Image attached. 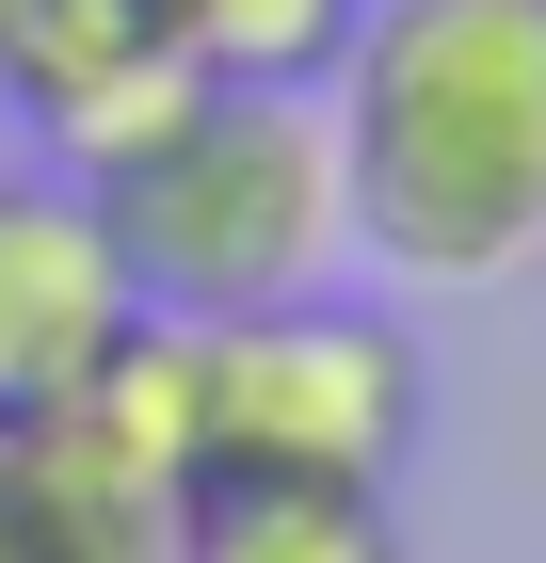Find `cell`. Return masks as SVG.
I'll use <instances>...</instances> for the list:
<instances>
[{
  "mask_svg": "<svg viewBox=\"0 0 546 563\" xmlns=\"http://www.w3.org/2000/svg\"><path fill=\"white\" fill-rule=\"evenodd\" d=\"M322 113L354 258H386L402 290L546 258V0H370Z\"/></svg>",
  "mask_w": 546,
  "mask_h": 563,
  "instance_id": "1",
  "label": "cell"
},
{
  "mask_svg": "<svg viewBox=\"0 0 546 563\" xmlns=\"http://www.w3.org/2000/svg\"><path fill=\"white\" fill-rule=\"evenodd\" d=\"M97 225H113L145 322H242V306L337 290L354 258V194H337V113L322 97H242L193 81L145 145L81 177Z\"/></svg>",
  "mask_w": 546,
  "mask_h": 563,
  "instance_id": "2",
  "label": "cell"
},
{
  "mask_svg": "<svg viewBox=\"0 0 546 563\" xmlns=\"http://www.w3.org/2000/svg\"><path fill=\"white\" fill-rule=\"evenodd\" d=\"M177 387H193V483H337L386 499L434 434V354L386 306H242V322H177Z\"/></svg>",
  "mask_w": 546,
  "mask_h": 563,
  "instance_id": "3",
  "label": "cell"
},
{
  "mask_svg": "<svg viewBox=\"0 0 546 563\" xmlns=\"http://www.w3.org/2000/svg\"><path fill=\"white\" fill-rule=\"evenodd\" d=\"M16 483H33L48 563H161L177 516H193V387H177V322L81 371V387L16 419Z\"/></svg>",
  "mask_w": 546,
  "mask_h": 563,
  "instance_id": "4",
  "label": "cell"
},
{
  "mask_svg": "<svg viewBox=\"0 0 546 563\" xmlns=\"http://www.w3.org/2000/svg\"><path fill=\"white\" fill-rule=\"evenodd\" d=\"M145 339V290H129L113 225H97L81 177H0V434L48 419V402L81 387V371H113V354Z\"/></svg>",
  "mask_w": 546,
  "mask_h": 563,
  "instance_id": "5",
  "label": "cell"
},
{
  "mask_svg": "<svg viewBox=\"0 0 546 563\" xmlns=\"http://www.w3.org/2000/svg\"><path fill=\"white\" fill-rule=\"evenodd\" d=\"M370 0H145V48L177 81H242V97H322Z\"/></svg>",
  "mask_w": 546,
  "mask_h": 563,
  "instance_id": "6",
  "label": "cell"
},
{
  "mask_svg": "<svg viewBox=\"0 0 546 563\" xmlns=\"http://www.w3.org/2000/svg\"><path fill=\"white\" fill-rule=\"evenodd\" d=\"M161 563H402V516L337 483H193Z\"/></svg>",
  "mask_w": 546,
  "mask_h": 563,
  "instance_id": "7",
  "label": "cell"
},
{
  "mask_svg": "<svg viewBox=\"0 0 546 563\" xmlns=\"http://www.w3.org/2000/svg\"><path fill=\"white\" fill-rule=\"evenodd\" d=\"M0 563H48V531H33V483H16V434H0Z\"/></svg>",
  "mask_w": 546,
  "mask_h": 563,
  "instance_id": "8",
  "label": "cell"
}]
</instances>
